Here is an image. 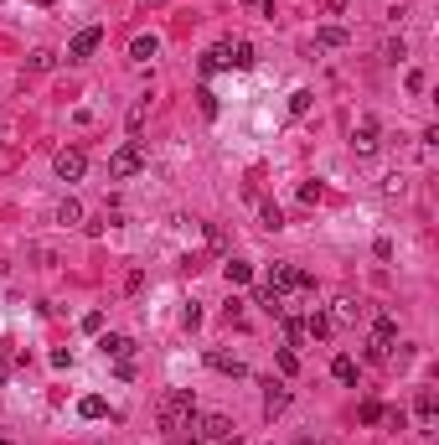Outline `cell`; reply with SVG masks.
<instances>
[{
	"label": "cell",
	"mask_w": 439,
	"mask_h": 445,
	"mask_svg": "<svg viewBox=\"0 0 439 445\" xmlns=\"http://www.w3.org/2000/svg\"><path fill=\"white\" fill-rule=\"evenodd\" d=\"M192 425H196V399H192V388H171V394L161 399V430H166V435H186Z\"/></svg>",
	"instance_id": "1"
},
{
	"label": "cell",
	"mask_w": 439,
	"mask_h": 445,
	"mask_svg": "<svg viewBox=\"0 0 439 445\" xmlns=\"http://www.w3.org/2000/svg\"><path fill=\"white\" fill-rule=\"evenodd\" d=\"M135 171H145V146H140V140H124V146L109 155V176L114 181H129Z\"/></svg>",
	"instance_id": "2"
},
{
	"label": "cell",
	"mask_w": 439,
	"mask_h": 445,
	"mask_svg": "<svg viewBox=\"0 0 439 445\" xmlns=\"http://www.w3.org/2000/svg\"><path fill=\"white\" fill-rule=\"evenodd\" d=\"M393 342H398V321H393V316H377V326H372V347H367V358H372V362H388V358H393Z\"/></svg>",
	"instance_id": "3"
},
{
	"label": "cell",
	"mask_w": 439,
	"mask_h": 445,
	"mask_svg": "<svg viewBox=\"0 0 439 445\" xmlns=\"http://www.w3.org/2000/svg\"><path fill=\"white\" fill-rule=\"evenodd\" d=\"M99 42H103V26H83V31L68 42V62H88L93 52H99Z\"/></svg>",
	"instance_id": "4"
},
{
	"label": "cell",
	"mask_w": 439,
	"mask_h": 445,
	"mask_svg": "<svg viewBox=\"0 0 439 445\" xmlns=\"http://www.w3.org/2000/svg\"><path fill=\"white\" fill-rule=\"evenodd\" d=\"M52 171H57L62 181H78V176L88 171V155L78 150V146H68V150H57V161H52Z\"/></svg>",
	"instance_id": "5"
},
{
	"label": "cell",
	"mask_w": 439,
	"mask_h": 445,
	"mask_svg": "<svg viewBox=\"0 0 439 445\" xmlns=\"http://www.w3.org/2000/svg\"><path fill=\"white\" fill-rule=\"evenodd\" d=\"M192 430H202V440H238V430L228 414H207V420H196Z\"/></svg>",
	"instance_id": "6"
},
{
	"label": "cell",
	"mask_w": 439,
	"mask_h": 445,
	"mask_svg": "<svg viewBox=\"0 0 439 445\" xmlns=\"http://www.w3.org/2000/svg\"><path fill=\"white\" fill-rule=\"evenodd\" d=\"M362 300H357V295H341L336 300V311H331V326H357V321H362Z\"/></svg>",
	"instance_id": "7"
},
{
	"label": "cell",
	"mask_w": 439,
	"mask_h": 445,
	"mask_svg": "<svg viewBox=\"0 0 439 445\" xmlns=\"http://www.w3.org/2000/svg\"><path fill=\"white\" fill-rule=\"evenodd\" d=\"M264 388H269V394H264V414H269V420H279V414L289 409V388H285V383H274V378H269Z\"/></svg>",
	"instance_id": "8"
},
{
	"label": "cell",
	"mask_w": 439,
	"mask_h": 445,
	"mask_svg": "<svg viewBox=\"0 0 439 445\" xmlns=\"http://www.w3.org/2000/svg\"><path fill=\"white\" fill-rule=\"evenodd\" d=\"M352 150L357 155H372V150H377V120H362V125L352 129Z\"/></svg>",
	"instance_id": "9"
},
{
	"label": "cell",
	"mask_w": 439,
	"mask_h": 445,
	"mask_svg": "<svg viewBox=\"0 0 439 445\" xmlns=\"http://www.w3.org/2000/svg\"><path fill=\"white\" fill-rule=\"evenodd\" d=\"M207 362H212L217 373H228V378H243V373H248V362L238 358V352H207Z\"/></svg>",
	"instance_id": "10"
},
{
	"label": "cell",
	"mask_w": 439,
	"mask_h": 445,
	"mask_svg": "<svg viewBox=\"0 0 439 445\" xmlns=\"http://www.w3.org/2000/svg\"><path fill=\"white\" fill-rule=\"evenodd\" d=\"M99 352H103V358H114V362H124L129 352H135V342L119 337V332H109V337H99Z\"/></svg>",
	"instance_id": "11"
},
{
	"label": "cell",
	"mask_w": 439,
	"mask_h": 445,
	"mask_svg": "<svg viewBox=\"0 0 439 445\" xmlns=\"http://www.w3.org/2000/svg\"><path fill=\"white\" fill-rule=\"evenodd\" d=\"M264 290H274V295L295 290V264H269V285H264Z\"/></svg>",
	"instance_id": "12"
},
{
	"label": "cell",
	"mask_w": 439,
	"mask_h": 445,
	"mask_svg": "<svg viewBox=\"0 0 439 445\" xmlns=\"http://www.w3.org/2000/svg\"><path fill=\"white\" fill-rule=\"evenodd\" d=\"M352 36H347V26H321L315 31V47H326V52H336V47H347Z\"/></svg>",
	"instance_id": "13"
},
{
	"label": "cell",
	"mask_w": 439,
	"mask_h": 445,
	"mask_svg": "<svg viewBox=\"0 0 439 445\" xmlns=\"http://www.w3.org/2000/svg\"><path fill=\"white\" fill-rule=\"evenodd\" d=\"M254 42H228V68H254Z\"/></svg>",
	"instance_id": "14"
},
{
	"label": "cell",
	"mask_w": 439,
	"mask_h": 445,
	"mask_svg": "<svg viewBox=\"0 0 439 445\" xmlns=\"http://www.w3.org/2000/svg\"><path fill=\"white\" fill-rule=\"evenodd\" d=\"M414 414H419V425H434V414H439V399H434V388H419V404H414Z\"/></svg>",
	"instance_id": "15"
},
{
	"label": "cell",
	"mask_w": 439,
	"mask_h": 445,
	"mask_svg": "<svg viewBox=\"0 0 439 445\" xmlns=\"http://www.w3.org/2000/svg\"><path fill=\"white\" fill-rule=\"evenodd\" d=\"M305 332H310L315 342H326V337L336 332V326H331V316H326V311H310V316H305Z\"/></svg>",
	"instance_id": "16"
},
{
	"label": "cell",
	"mask_w": 439,
	"mask_h": 445,
	"mask_svg": "<svg viewBox=\"0 0 439 445\" xmlns=\"http://www.w3.org/2000/svg\"><path fill=\"white\" fill-rule=\"evenodd\" d=\"M155 52H161V42H155V36H135V42H129V57H135V62H150Z\"/></svg>",
	"instance_id": "17"
},
{
	"label": "cell",
	"mask_w": 439,
	"mask_h": 445,
	"mask_svg": "<svg viewBox=\"0 0 439 445\" xmlns=\"http://www.w3.org/2000/svg\"><path fill=\"white\" fill-rule=\"evenodd\" d=\"M222 274H228V285H248V280H254V264H243V259H228V264H222Z\"/></svg>",
	"instance_id": "18"
},
{
	"label": "cell",
	"mask_w": 439,
	"mask_h": 445,
	"mask_svg": "<svg viewBox=\"0 0 439 445\" xmlns=\"http://www.w3.org/2000/svg\"><path fill=\"white\" fill-rule=\"evenodd\" d=\"M310 104H315L310 88H295V94H289V114H295V120H305V114H310Z\"/></svg>",
	"instance_id": "19"
},
{
	"label": "cell",
	"mask_w": 439,
	"mask_h": 445,
	"mask_svg": "<svg viewBox=\"0 0 439 445\" xmlns=\"http://www.w3.org/2000/svg\"><path fill=\"white\" fill-rule=\"evenodd\" d=\"M217 68H228V42H217V47L202 57V73H217Z\"/></svg>",
	"instance_id": "20"
},
{
	"label": "cell",
	"mask_w": 439,
	"mask_h": 445,
	"mask_svg": "<svg viewBox=\"0 0 439 445\" xmlns=\"http://www.w3.org/2000/svg\"><path fill=\"white\" fill-rule=\"evenodd\" d=\"M78 414H83V420H103V414H109V404H103L99 394H88L83 404H78Z\"/></svg>",
	"instance_id": "21"
},
{
	"label": "cell",
	"mask_w": 439,
	"mask_h": 445,
	"mask_svg": "<svg viewBox=\"0 0 439 445\" xmlns=\"http://www.w3.org/2000/svg\"><path fill=\"white\" fill-rule=\"evenodd\" d=\"M382 414H388V409H382L377 399H362V404H357V420H362V425H377Z\"/></svg>",
	"instance_id": "22"
},
{
	"label": "cell",
	"mask_w": 439,
	"mask_h": 445,
	"mask_svg": "<svg viewBox=\"0 0 439 445\" xmlns=\"http://www.w3.org/2000/svg\"><path fill=\"white\" fill-rule=\"evenodd\" d=\"M331 373H336L341 383H357V362L347 358V352H336V362H331Z\"/></svg>",
	"instance_id": "23"
},
{
	"label": "cell",
	"mask_w": 439,
	"mask_h": 445,
	"mask_svg": "<svg viewBox=\"0 0 439 445\" xmlns=\"http://www.w3.org/2000/svg\"><path fill=\"white\" fill-rule=\"evenodd\" d=\"M279 321H285V342L295 347L300 337H305V321H300V316H289V311H285V316H279Z\"/></svg>",
	"instance_id": "24"
},
{
	"label": "cell",
	"mask_w": 439,
	"mask_h": 445,
	"mask_svg": "<svg viewBox=\"0 0 439 445\" xmlns=\"http://www.w3.org/2000/svg\"><path fill=\"white\" fill-rule=\"evenodd\" d=\"M274 362H279V373H295V368H300L295 347H279V352H274Z\"/></svg>",
	"instance_id": "25"
},
{
	"label": "cell",
	"mask_w": 439,
	"mask_h": 445,
	"mask_svg": "<svg viewBox=\"0 0 439 445\" xmlns=\"http://www.w3.org/2000/svg\"><path fill=\"white\" fill-rule=\"evenodd\" d=\"M196 104H202L207 120H217V94H212V88H196Z\"/></svg>",
	"instance_id": "26"
},
{
	"label": "cell",
	"mask_w": 439,
	"mask_h": 445,
	"mask_svg": "<svg viewBox=\"0 0 439 445\" xmlns=\"http://www.w3.org/2000/svg\"><path fill=\"white\" fill-rule=\"evenodd\" d=\"M78 218H83V207H78L73 197H68V202H62V207H57V222H68V228H73V222H78Z\"/></svg>",
	"instance_id": "27"
},
{
	"label": "cell",
	"mask_w": 439,
	"mask_h": 445,
	"mask_svg": "<svg viewBox=\"0 0 439 445\" xmlns=\"http://www.w3.org/2000/svg\"><path fill=\"white\" fill-rule=\"evenodd\" d=\"M181 326H186V332H196V326H202V306H196V300L181 311Z\"/></svg>",
	"instance_id": "28"
},
{
	"label": "cell",
	"mask_w": 439,
	"mask_h": 445,
	"mask_svg": "<svg viewBox=\"0 0 439 445\" xmlns=\"http://www.w3.org/2000/svg\"><path fill=\"white\" fill-rule=\"evenodd\" d=\"M264 228H285V213L274 202H264Z\"/></svg>",
	"instance_id": "29"
},
{
	"label": "cell",
	"mask_w": 439,
	"mask_h": 445,
	"mask_svg": "<svg viewBox=\"0 0 439 445\" xmlns=\"http://www.w3.org/2000/svg\"><path fill=\"white\" fill-rule=\"evenodd\" d=\"M52 62H57V57H52V52L42 47V52H31V73H47L52 68Z\"/></svg>",
	"instance_id": "30"
},
{
	"label": "cell",
	"mask_w": 439,
	"mask_h": 445,
	"mask_svg": "<svg viewBox=\"0 0 439 445\" xmlns=\"http://www.w3.org/2000/svg\"><path fill=\"white\" fill-rule=\"evenodd\" d=\"M300 202H321V181H305V187H300Z\"/></svg>",
	"instance_id": "31"
},
{
	"label": "cell",
	"mask_w": 439,
	"mask_h": 445,
	"mask_svg": "<svg viewBox=\"0 0 439 445\" xmlns=\"http://www.w3.org/2000/svg\"><path fill=\"white\" fill-rule=\"evenodd\" d=\"M424 88H429V78H424V73L414 68V73H408V94H424Z\"/></svg>",
	"instance_id": "32"
},
{
	"label": "cell",
	"mask_w": 439,
	"mask_h": 445,
	"mask_svg": "<svg viewBox=\"0 0 439 445\" xmlns=\"http://www.w3.org/2000/svg\"><path fill=\"white\" fill-rule=\"evenodd\" d=\"M321 10H326V16H341V10H347V0H321Z\"/></svg>",
	"instance_id": "33"
},
{
	"label": "cell",
	"mask_w": 439,
	"mask_h": 445,
	"mask_svg": "<svg viewBox=\"0 0 439 445\" xmlns=\"http://www.w3.org/2000/svg\"><path fill=\"white\" fill-rule=\"evenodd\" d=\"M10 383V362H0V388H6Z\"/></svg>",
	"instance_id": "34"
},
{
	"label": "cell",
	"mask_w": 439,
	"mask_h": 445,
	"mask_svg": "<svg viewBox=\"0 0 439 445\" xmlns=\"http://www.w3.org/2000/svg\"><path fill=\"white\" fill-rule=\"evenodd\" d=\"M243 6H269V0H243Z\"/></svg>",
	"instance_id": "35"
}]
</instances>
